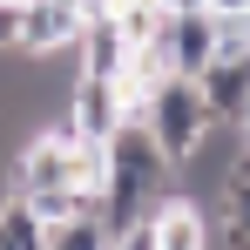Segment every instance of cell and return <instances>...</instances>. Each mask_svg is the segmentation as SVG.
<instances>
[{
    "label": "cell",
    "instance_id": "obj_1",
    "mask_svg": "<svg viewBox=\"0 0 250 250\" xmlns=\"http://www.w3.org/2000/svg\"><path fill=\"white\" fill-rule=\"evenodd\" d=\"M163 183H169L163 142L149 135L142 115H128V122L102 142V223H108V237L128 230V223H142V203L163 196Z\"/></svg>",
    "mask_w": 250,
    "mask_h": 250
},
{
    "label": "cell",
    "instance_id": "obj_2",
    "mask_svg": "<svg viewBox=\"0 0 250 250\" xmlns=\"http://www.w3.org/2000/svg\"><path fill=\"white\" fill-rule=\"evenodd\" d=\"M142 122H149V135L163 142L169 169H183L196 149H203V135L216 128V122H209V108H203V88H196V75H169V82L149 95Z\"/></svg>",
    "mask_w": 250,
    "mask_h": 250
},
{
    "label": "cell",
    "instance_id": "obj_3",
    "mask_svg": "<svg viewBox=\"0 0 250 250\" xmlns=\"http://www.w3.org/2000/svg\"><path fill=\"white\" fill-rule=\"evenodd\" d=\"M61 122L75 128L82 142H108V135L128 122V102H122V88L108 82V75H75V88H68V115H61Z\"/></svg>",
    "mask_w": 250,
    "mask_h": 250
},
{
    "label": "cell",
    "instance_id": "obj_4",
    "mask_svg": "<svg viewBox=\"0 0 250 250\" xmlns=\"http://www.w3.org/2000/svg\"><path fill=\"white\" fill-rule=\"evenodd\" d=\"M88 27V0H27L21 54H68Z\"/></svg>",
    "mask_w": 250,
    "mask_h": 250
},
{
    "label": "cell",
    "instance_id": "obj_5",
    "mask_svg": "<svg viewBox=\"0 0 250 250\" xmlns=\"http://www.w3.org/2000/svg\"><path fill=\"white\" fill-rule=\"evenodd\" d=\"M216 34H223V21L209 14V7H183V14H169L163 27V54L176 75H203L209 61H216Z\"/></svg>",
    "mask_w": 250,
    "mask_h": 250
},
{
    "label": "cell",
    "instance_id": "obj_6",
    "mask_svg": "<svg viewBox=\"0 0 250 250\" xmlns=\"http://www.w3.org/2000/svg\"><path fill=\"white\" fill-rule=\"evenodd\" d=\"M196 88H203L209 122L237 128V115H244V102H250V61H237V54H216L203 75H196Z\"/></svg>",
    "mask_w": 250,
    "mask_h": 250
},
{
    "label": "cell",
    "instance_id": "obj_7",
    "mask_svg": "<svg viewBox=\"0 0 250 250\" xmlns=\"http://www.w3.org/2000/svg\"><path fill=\"white\" fill-rule=\"evenodd\" d=\"M149 230H156V250H209V209L203 196H169L149 216Z\"/></svg>",
    "mask_w": 250,
    "mask_h": 250
},
{
    "label": "cell",
    "instance_id": "obj_8",
    "mask_svg": "<svg viewBox=\"0 0 250 250\" xmlns=\"http://www.w3.org/2000/svg\"><path fill=\"white\" fill-rule=\"evenodd\" d=\"M82 75H122V61H128V34H122V21L115 14H88V27H82Z\"/></svg>",
    "mask_w": 250,
    "mask_h": 250
},
{
    "label": "cell",
    "instance_id": "obj_9",
    "mask_svg": "<svg viewBox=\"0 0 250 250\" xmlns=\"http://www.w3.org/2000/svg\"><path fill=\"white\" fill-rule=\"evenodd\" d=\"M47 250H108V223L102 216H68L47 230Z\"/></svg>",
    "mask_w": 250,
    "mask_h": 250
},
{
    "label": "cell",
    "instance_id": "obj_10",
    "mask_svg": "<svg viewBox=\"0 0 250 250\" xmlns=\"http://www.w3.org/2000/svg\"><path fill=\"white\" fill-rule=\"evenodd\" d=\"M21 27H27V0H0V54H21Z\"/></svg>",
    "mask_w": 250,
    "mask_h": 250
},
{
    "label": "cell",
    "instance_id": "obj_11",
    "mask_svg": "<svg viewBox=\"0 0 250 250\" xmlns=\"http://www.w3.org/2000/svg\"><path fill=\"white\" fill-rule=\"evenodd\" d=\"M108 250H156V230H149V216H142V223H128V230H115V237H108Z\"/></svg>",
    "mask_w": 250,
    "mask_h": 250
},
{
    "label": "cell",
    "instance_id": "obj_12",
    "mask_svg": "<svg viewBox=\"0 0 250 250\" xmlns=\"http://www.w3.org/2000/svg\"><path fill=\"white\" fill-rule=\"evenodd\" d=\"M209 14H250V0H209Z\"/></svg>",
    "mask_w": 250,
    "mask_h": 250
}]
</instances>
